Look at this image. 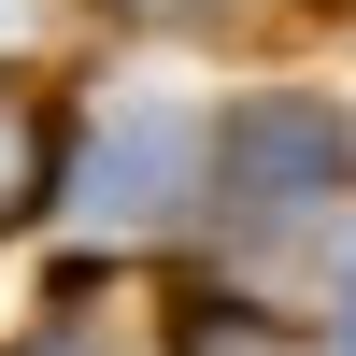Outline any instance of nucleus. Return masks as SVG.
I'll list each match as a JSON object with an SVG mask.
<instances>
[{"mask_svg":"<svg viewBox=\"0 0 356 356\" xmlns=\"http://www.w3.org/2000/svg\"><path fill=\"white\" fill-rule=\"evenodd\" d=\"M328 186H342V114H314V100H243L228 114V214L243 228H300Z\"/></svg>","mask_w":356,"mask_h":356,"instance_id":"nucleus-1","label":"nucleus"},{"mask_svg":"<svg viewBox=\"0 0 356 356\" xmlns=\"http://www.w3.org/2000/svg\"><path fill=\"white\" fill-rule=\"evenodd\" d=\"M15 356H86V342H72V328H43V342H15Z\"/></svg>","mask_w":356,"mask_h":356,"instance_id":"nucleus-5","label":"nucleus"},{"mask_svg":"<svg viewBox=\"0 0 356 356\" xmlns=\"http://www.w3.org/2000/svg\"><path fill=\"white\" fill-rule=\"evenodd\" d=\"M43 200H57V100L29 72H0V243H15Z\"/></svg>","mask_w":356,"mask_h":356,"instance_id":"nucleus-2","label":"nucleus"},{"mask_svg":"<svg viewBox=\"0 0 356 356\" xmlns=\"http://www.w3.org/2000/svg\"><path fill=\"white\" fill-rule=\"evenodd\" d=\"M171 356H285V328L243 314V300H186L171 314Z\"/></svg>","mask_w":356,"mask_h":356,"instance_id":"nucleus-3","label":"nucleus"},{"mask_svg":"<svg viewBox=\"0 0 356 356\" xmlns=\"http://www.w3.org/2000/svg\"><path fill=\"white\" fill-rule=\"evenodd\" d=\"M143 15H186V0H143Z\"/></svg>","mask_w":356,"mask_h":356,"instance_id":"nucleus-6","label":"nucleus"},{"mask_svg":"<svg viewBox=\"0 0 356 356\" xmlns=\"http://www.w3.org/2000/svg\"><path fill=\"white\" fill-rule=\"evenodd\" d=\"M171 171H186V129H171V114H143V129H114L100 186H114V214H129V186H171Z\"/></svg>","mask_w":356,"mask_h":356,"instance_id":"nucleus-4","label":"nucleus"}]
</instances>
